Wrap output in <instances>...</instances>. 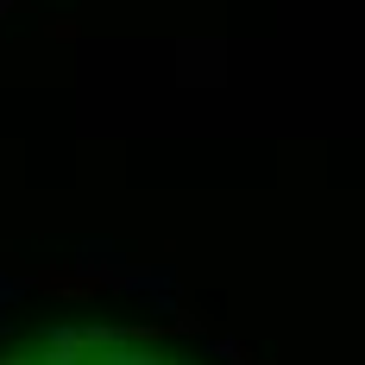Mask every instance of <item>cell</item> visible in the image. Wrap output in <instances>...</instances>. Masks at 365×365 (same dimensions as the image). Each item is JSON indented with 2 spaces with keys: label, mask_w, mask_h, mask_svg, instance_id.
Wrapping results in <instances>:
<instances>
[{
  "label": "cell",
  "mask_w": 365,
  "mask_h": 365,
  "mask_svg": "<svg viewBox=\"0 0 365 365\" xmlns=\"http://www.w3.org/2000/svg\"><path fill=\"white\" fill-rule=\"evenodd\" d=\"M6 13H13V0H0V19H6Z\"/></svg>",
  "instance_id": "obj_1"
}]
</instances>
